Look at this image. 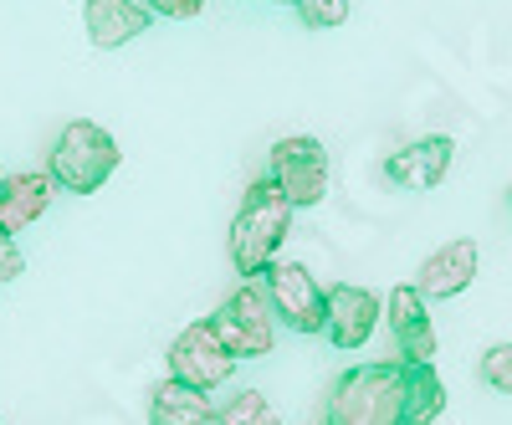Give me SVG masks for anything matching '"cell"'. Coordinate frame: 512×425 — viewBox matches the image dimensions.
<instances>
[{"label": "cell", "instance_id": "6da1fadb", "mask_svg": "<svg viewBox=\"0 0 512 425\" xmlns=\"http://www.w3.org/2000/svg\"><path fill=\"white\" fill-rule=\"evenodd\" d=\"M292 231V205L287 195L262 175L251 180L241 205H236V221H231V267L241 277H262L267 262H277V251Z\"/></svg>", "mask_w": 512, "mask_h": 425}, {"label": "cell", "instance_id": "7a4b0ae2", "mask_svg": "<svg viewBox=\"0 0 512 425\" xmlns=\"http://www.w3.org/2000/svg\"><path fill=\"white\" fill-rule=\"evenodd\" d=\"M118 164H123V149H118V139L103 129V123L72 118V123H62V134H57V144H52L47 175L57 180V190L93 195V190H103V185L118 175Z\"/></svg>", "mask_w": 512, "mask_h": 425}, {"label": "cell", "instance_id": "3957f363", "mask_svg": "<svg viewBox=\"0 0 512 425\" xmlns=\"http://www.w3.org/2000/svg\"><path fill=\"white\" fill-rule=\"evenodd\" d=\"M400 405H405V359H379V364H359L338 379L328 395V420L400 425Z\"/></svg>", "mask_w": 512, "mask_h": 425}, {"label": "cell", "instance_id": "277c9868", "mask_svg": "<svg viewBox=\"0 0 512 425\" xmlns=\"http://www.w3.org/2000/svg\"><path fill=\"white\" fill-rule=\"evenodd\" d=\"M205 323L216 328V338L226 344L231 359H267L272 344H277L267 292H262V287H251V277H241V287H236V292H231Z\"/></svg>", "mask_w": 512, "mask_h": 425}, {"label": "cell", "instance_id": "5b68a950", "mask_svg": "<svg viewBox=\"0 0 512 425\" xmlns=\"http://www.w3.org/2000/svg\"><path fill=\"white\" fill-rule=\"evenodd\" d=\"M267 180L287 195L292 210L303 205H323L328 195V149L313 139V134H287L272 144V159H267Z\"/></svg>", "mask_w": 512, "mask_h": 425}, {"label": "cell", "instance_id": "8992f818", "mask_svg": "<svg viewBox=\"0 0 512 425\" xmlns=\"http://www.w3.org/2000/svg\"><path fill=\"white\" fill-rule=\"evenodd\" d=\"M267 277V308L272 318H282L292 333H323V287L308 267H297V262H267L262 267Z\"/></svg>", "mask_w": 512, "mask_h": 425}, {"label": "cell", "instance_id": "52a82bcc", "mask_svg": "<svg viewBox=\"0 0 512 425\" xmlns=\"http://www.w3.org/2000/svg\"><path fill=\"white\" fill-rule=\"evenodd\" d=\"M231 369H236V359L226 354V344L216 338V328H210L205 318L180 328L175 344H169V374L195 385V390H221L231 379Z\"/></svg>", "mask_w": 512, "mask_h": 425}, {"label": "cell", "instance_id": "ba28073f", "mask_svg": "<svg viewBox=\"0 0 512 425\" xmlns=\"http://www.w3.org/2000/svg\"><path fill=\"white\" fill-rule=\"evenodd\" d=\"M384 313V297L374 287L354 282H333L323 292V333L333 338V349H364Z\"/></svg>", "mask_w": 512, "mask_h": 425}, {"label": "cell", "instance_id": "9c48e42d", "mask_svg": "<svg viewBox=\"0 0 512 425\" xmlns=\"http://www.w3.org/2000/svg\"><path fill=\"white\" fill-rule=\"evenodd\" d=\"M477 267H482L477 241L472 236H456V241H446L441 251H431V257L420 262L415 292L425 297V303H451V297H461L466 287L477 282Z\"/></svg>", "mask_w": 512, "mask_h": 425}, {"label": "cell", "instance_id": "30bf717a", "mask_svg": "<svg viewBox=\"0 0 512 425\" xmlns=\"http://www.w3.org/2000/svg\"><path fill=\"white\" fill-rule=\"evenodd\" d=\"M384 323L395 333V354L415 359V364H431L436 359V323L425 313V297L415 292V282H400L390 297H384Z\"/></svg>", "mask_w": 512, "mask_h": 425}, {"label": "cell", "instance_id": "8fae6325", "mask_svg": "<svg viewBox=\"0 0 512 425\" xmlns=\"http://www.w3.org/2000/svg\"><path fill=\"white\" fill-rule=\"evenodd\" d=\"M451 159H456V144L446 134H425L384 159V180L400 190H436L451 175Z\"/></svg>", "mask_w": 512, "mask_h": 425}, {"label": "cell", "instance_id": "7c38bea8", "mask_svg": "<svg viewBox=\"0 0 512 425\" xmlns=\"http://www.w3.org/2000/svg\"><path fill=\"white\" fill-rule=\"evenodd\" d=\"M57 200V180L47 169H21V175H0V231H26L41 221Z\"/></svg>", "mask_w": 512, "mask_h": 425}, {"label": "cell", "instance_id": "4fadbf2b", "mask_svg": "<svg viewBox=\"0 0 512 425\" xmlns=\"http://www.w3.org/2000/svg\"><path fill=\"white\" fill-rule=\"evenodd\" d=\"M82 21H88V41L98 52H113L123 41H134L149 31V11L139 0H82Z\"/></svg>", "mask_w": 512, "mask_h": 425}, {"label": "cell", "instance_id": "5bb4252c", "mask_svg": "<svg viewBox=\"0 0 512 425\" xmlns=\"http://www.w3.org/2000/svg\"><path fill=\"white\" fill-rule=\"evenodd\" d=\"M149 420L154 425H210V390H195L169 374L149 390Z\"/></svg>", "mask_w": 512, "mask_h": 425}, {"label": "cell", "instance_id": "9a60e30c", "mask_svg": "<svg viewBox=\"0 0 512 425\" xmlns=\"http://www.w3.org/2000/svg\"><path fill=\"white\" fill-rule=\"evenodd\" d=\"M446 415V385L431 364L405 359V405H400V425H431Z\"/></svg>", "mask_w": 512, "mask_h": 425}, {"label": "cell", "instance_id": "2e32d148", "mask_svg": "<svg viewBox=\"0 0 512 425\" xmlns=\"http://www.w3.org/2000/svg\"><path fill=\"white\" fill-rule=\"evenodd\" d=\"M210 420L216 425H272L277 410L267 405L262 390H236L226 405H210Z\"/></svg>", "mask_w": 512, "mask_h": 425}, {"label": "cell", "instance_id": "e0dca14e", "mask_svg": "<svg viewBox=\"0 0 512 425\" xmlns=\"http://www.w3.org/2000/svg\"><path fill=\"white\" fill-rule=\"evenodd\" d=\"M292 11H297V21H303L308 31H333V26L349 21L354 0H292Z\"/></svg>", "mask_w": 512, "mask_h": 425}, {"label": "cell", "instance_id": "ac0fdd59", "mask_svg": "<svg viewBox=\"0 0 512 425\" xmlns=\"http://www.w3.org/2000/svg\"><path fill=\"white\" fill-rule=\"evenodd\" d=\"M482 379H487V385H492L497 395H507V390H512V344H507V338L487 349V359H482Z\"/></svg>", "mask_w": 512, "mask_h": 425}, {"label": "cell", "instance_id": "d6986e66", "mask_svg": "<svg viewBox=\"0 0 512 425\" xmlns=\"http://www.w3.org/2000/svg\"><path fill=\"white\" fill-rule=\"evenodd\" d=\"M149 16H164V21H195L205 11V0H144Z\"/></svg>", "mask_w": 512, "mask_h": 425}, {"label": "cell", "instance_id": "ffe728a7", "mask_svg": "<svg viewBox=\"0 0 512 425\" xmlns=\"http://www.w3.org/2000/svg\"><path fill=\"white\" fill-rule=\"evenodd\" d=\"M21 272H26V257H21L16 236H11V231H0V287H6V282H16Z\"/></svg>", "mask_w": 512, "mask_h": 425}, {"label": "cell", "instance_id": "44dd1931", "mask_svg": "<svg viewBox=\"0 0 512 425\" xmlns=\"http://www.w3.org/2000/svg\"><path fill=\"white\" fill-rule=\"evenodd\" d=\"M256 6H292V0H256Z\"/></svg>", "mask_w": 512, "mask_h": 425}, {"label": "cell", "instance_id": "7402d4cb", "mask_svg": "<svg viewBox=\"0 0 512 425\" xmlns=\"http://www.w3.org/2000/svg\"><path fill=\"white\" fill-rule=\"evenodd\" d=\"M0 175H6V169H0Z\"/></svg>", "mask_w": 512, "mask_h": 425}]
</instances>
